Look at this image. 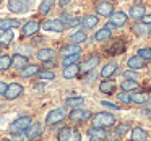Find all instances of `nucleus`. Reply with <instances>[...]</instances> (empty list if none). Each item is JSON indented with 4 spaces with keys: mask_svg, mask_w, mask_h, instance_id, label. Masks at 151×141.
<instances>
[{
    "mask_svg": "<svg viewBox=\"0 0 151 141\" xmlns=\"http://www.w3.org/2000/svg\"><path fill=\"white\" fill-rule=\"evenodd\" d=\"M91 122H93V127L106 128V127H112L115 123V117L109 112H99V114L91 117Z\"/></svg>",
    "mask_w": 151,
    "mask_h": 141,
    "instance_id": "obj_1",
    "label": "nucleus"
},
{
    "mask_svg": "<svg viewBox=\"0 0 151 141\" xmlns=\"http://www.w3.org/2000/svg\"><path fill=\"white\" fill-rule=\"evenodd\" d=\"M33 7V0H10L8 2V10L17 15H24Z\"/></svg>",
    "mask_w": 151,
    "mask_h": 141,
    "instance_id": "obj_2",
    "label": "nucleus"
},
{
    "mask_svg": "<svg viewBox=\"0 0 151 141\" xmlns=\"http://www.w3.org/2000/svg\"><path fill=\"white\" fill-rule=\"evenodd\" d=\"M33 123V118L29 115H21V117L15 118L10 123V131L12 133H17V131H26L28 127Z\"/></svg>",
    "mask_w": 151,
    "mask_h": 141,
    "instance_id": "obj_3",
    "label": "nucleus"
},
{
    "mask_svg": "<svg viewBox=\"0 0 151 141\" xmlns=\"http://www.w3.org/2000/svg\"><path fill=\"white\" fill-rule=\"evenodd\" d=\"M44 31H52V33H63V29L67 28V24L63 23L60 18H55V20H46L42 24H41Z\"/></svg>",
    "mask_w": 151,
    "mask_h": 141,
    "instance_id": "obj_4",
    "label": "nucleus"
},
{
    "mask_svg": "<svg viewBox=\"0 0 151 141\" xmlns=\"http://www.w3.org/2000/svg\"><path fill=\"white\" fill-rule=\"evenodd\" d=\"M57 138H59L60 141H80L81 140V135H80L76 130L70 128V127H63L62 130L59 131Z\"/></svg>",
    "mask_w": 151,
    "mask_h": 141,
    "instance_id": "obj_5",
    "label": "nucleus"
},
{
    "mask_svg": "<svg viewBox=\"0 0 151 141\" xmlns=\"http://www.w3.org/2000/svg\"><path fill=\"white\" fill-rule=\"evenodd\" d=\"M128 15H125L124 11H114L111 15V20H109L107 26L109 28H122L124 24H127Z\"/></svg>",
    "mask_w": 151,
    "mask_h": 141,
    "instance_id": "obj_6",
    "label": "nucleus"
},
{
    "mask_svg": "<svg viewBox=\"0 0 151 141\" xmlns=\"http://www.w3.org/2000/svg\"><path fill=\"white\" fill-rule=\"evenodd\" d=\"M65 117H67V114H65L63 109H54V110H50L49 114L46 115V125H57Z\"/></svg>",
    "mask_w": 151,
    "mask_h": 141,
    "instance_id": "obj_7",
    "label": "nucleus"
},
{
    "mask_svg": "<svg viewBox=\"0 0 151 141\" xmlns=\"http://www.w3.org/2000/svg\"><path fill=\"white\" fill-rule=\"evenodd\" d=\"M99 63V55H96V54H93V55H89L88 59L85 60V62L81 63V67H80V72L81 73H89L91 70H94L96 67H98Z\"/></svg>",
    "mask_w": 151,
    "mask_h": 141,
    "instance_id": "obj_8",
    "label": "nucleus"
},
{
    "mask_svg": "<svg viewBox=\"0 0 151 141\" xmlns=\"http://www.w3.org/2000/svg\"><path fill=\"white\" fill-rule=\"evenodd\" d=\"M23 92V86L18 84V83H12V84H8L7 91H5V99L7 101H13V99H17L18 96Z\"/></svg>",
    "mask_w": 151,
    "mask_h": 141,
    "instance_id": "obj_9",
    "label": "nucleus"
},
{
    "mask_svg": "<svg viewBox=\"0 0 151 141\" xmlns=\"http://www.w3.org/2000/svg\"><path fill=\"white\" fill-rule=\"evenodd\" d=\"M41 24L37 23L36 20H29L28 23L23 24V28H21V34L23 36H33V34H36L37 31H39Z\"/></svg>",
    "mask_w": 151,
    "mask_h": 141,
    "instance_id": "obj_10",
    "label": "nucleus"
},
{
    "mask_svg": "<svg viewBox=\"0 0 151 141\" xmlns=\"http://www.w3.org/2000/svg\"><path fill=\"white\" fill-rule=\"evenodd\" d=\"M89 117H91V112L85 110V109H80V107L73 109V110L70 112V118L75 120V122H85V120H88Z\"/></svg>",
    "mask_w": 151,
    "mask_h": 141,
    "instance_id": "obj_11",
    "label": "nucleus"
},
{
    "mask_svg": "<svg viewBox=\"0 0 151 141\" xmlns=\"http://www.w3.org/2000/svg\"><path fill=\"white\" fill-rule=\"evenodd\" d=\"M146 60L145 59H141L140 55H133V57H130L128 59V62H127V65H128V68H132V70H141V68H145V65H146Z\"/></svg>",
    "mask_w": 151,
    "mask_h": 141,
    "instance_id": "obj_12",
    "label": "nucleus"
},
{
    "mask_svg": "<svg viewBox=\"0 0 151 141\" xmlns=\"http://www.w3.org/2000/svg\"><path fill=\"white\" fill-rule=\"evenodd\" d=\"M42 131H44V128L41 123H34V125L31 123L26 130V136L29 138V140H34V138H39L41 135H42Z\"/></svg>",
    "mask_w": 151,
    "mask_h": 141,
    "instance_id": "obj_13",
    "label": "nucleus"
},
{
    "mask_svg": "<svg viewBox=\"0 0 151 141\" xmlns=\"http://www.w3.org/2000/svg\"><path fill=\"white\" fill-rule=\"evenodd\" d=\"M78 73H80L78 63H73V65L63 67V73H62V75H63V78H65V79H72V78H76Z\"/></svg>",
    "mask_w": 151,
    "mask_h": 141,
    "instance_id": "obj_14",
    "label": "nucleus"
},
{
    "mask_svg": "<svg viewBox=\"0 0 151 141\" xmlns=\"http://www.w3.org/2000/svg\"><path fill=\"white\" fill-rule=\"evenodd\" d=\"M96 11H98L99 16H111V13L114 11V7H112L111 2H101L96 8Z\"/></svg>",
    "mask_w": 151,
    "mask_h": 141,
    "instance_id": "obj_15",
    "label": "nucleus"
},
{
    "mask_svg": "<svg viewBox=\"0 0 151 141\" xmlns=\"http://www.w3.org/2000/svg\"><path fill=\"white\" fill-rule=\"evenodd\" d=\"M88 136L91 138V140H104V138H107V133H106L104 128H101V127H93L88 130Z\"/></svg>",
    "mask_w": 151,
    "mask_h": 141,
    "instance_id": "obj_16",
    "label": "nucleus"
},
{
    "mask_svg": "<svg viewBox=\"0 0 151 141\" xmlns=\"http://www.w3.org/2000/svg\"><path fill=\"white\" fill-rule=\"evenodd\" d=\"M28 65V57L26 55H21L20 52L15 54L13 57H12V67H15V68H23V67Z\"/></svg>",
    "mask_w": 151,
    "mask_h": 141,
    "instance_id": "obj_17",
    "label": "nucleus"
},
{
    "mask_svg": "<svg viewBox=\"0 0 151 141\" xmlns=\"http://www.w3.org/2000/svg\"><path fill=\"white\" fill-rule=\"evenodd\" d=\"M54 57H55V50L50 49V47H44V49H41L39 52H37V59H39L41 62H47V60H52Z\"/></svg>",
    "mask_w": 151,
    "mask_h": 141,
    "instance_id": "obj_18",
    "label": "nucleus"
},
{
    "mask_svg": "<svg viewBox=\"0 0 151 141\" xmlns=\"http://www.w3.org/2000/svg\"><path fill=\"white\" fill-rule=\"evenodd\" d=\"M117 68H119V63H117V62H111V63H107V65L102 67V70H101V76H102V78H109V76H112L115 72H117Z\"/></svg>",
    "mask_w": 151,
    "mask_h": 141,
    "instance_id": "obj_19",
    "label": "nucleus"
},
{
    "mask_svg": "<svg viewBox=\"0 0 151 141\" xmlns=\"http://www.w3.org/2000/svg\"><path fill=\"white\" fill-rule=\"evenodd\" d=\"M114 89H115V83L107 78H104V81H101V84H99V91L104 92V94H112Z\"/></svg>",
    "mask_w": 151,
    "mask_h": 141,
    "instance_id": "obj_20",
    "label": "nucleus"
},
{
    "mask_svg": "<svg viewBox=\"0 0 151 141\" xmlns=\"http://www.w3.org/2000/svg\"><path fill=\"white\" fill-rule=\"evenodd\" d=\"M109 37H112V31L111 28H101V29L98 31V33L94 34V39L98 41V42H102V41H107Z\"/></svg>",
    "mask_w": 151,
    "mask_h": 141,
    "instance_id": "obj_21",
    "label": "nucleus"
},
{
    "mask_svg": "<svg viewBox=\"0 0 151 141\" xmlns=\"http://www.w3.org/2000/svg\"><path fill=\"white\" fill-rule=\"evenodd\" d=\"M81 24H83L85 29H93V28H96V24H98V16L88 15V16L81 18Z\"/></svg>",
    "mask_w": 151,
    "mask_h": 141,
    "instance_id": "obj_22",
    "label": "nucleus"
},
{
    "mask_svg": "<svg viewBox=\"0 0 151 141\" xmlns=\"http://www.w3.org/2000/svg\"><path fill=\"white\" fill-rule=\"evenodd\" d=\"M39 73V67L37 65H26L21 68V76L23 78H31V76L37 75Z\"/></svg>",
    "mask_w": 151,
    "mask_h": 141,
    "instance_id": "obj_23",
    "label": "nucleus"
},
{
    "mask_svg": "<svg viewBox=\"0 0 151 141\" xmlns=\"http://www.w3.org/2000/svg\"><path fill=\"white\" fill-rule=\"evenodd\" d=\"M60 20H62L67 26H72V28L73 26H78V24L81 23L80 18H75V16H72V15H68V13H62V15H60Z\"/></svg>",
    "mask_w": 151,
    "mask_h": 141,
    "instance_id": "obj_24",
    "label": "nucleus"
},
{
    "mask_svg": "<svg viewBox=\"0 0 151 141\" xmlns=\"http://www.w3.org/2000/svg\"><path fill=\"white\" fill-rule=\"evenodd\" d=\"M20 26V21L18 20H12V18H4L0 20V29H12V28H18Z\"/></svg>",
    "mask_w": 151,
    "mask_h": 141,
    "instance_id": "obj_25",
    "label": "nucleus"
},
{
    "mask_svg": "<svg viewBox=\"0 0 151 141\" xmlns=\"http://www.w3.org/2000/svg\"><path fill=\"white\" fill-rule=\"evenodd\" d=\"M148 101H150V94H146V92H137V94L130 96V102H133V104H146Z\"/></svg>",
    "mask_w": 151,
    "mask_h": 141,
    "instance_id": "obj_26",
    "label": "nucleus"
},
{
    "mask_svg": "<svg viewBox=\"0 0 151 141\" xmlns=\"http://www.w3.org/2000/svg\"><path fill=\"white\" fill-rule=\"evenodd\" d=\"M13 33H12L10 29H4L2 33H0V46H8V44H12V41H13Z\"/></svg>",
    "mask_w": 151,
    "mask_h": 141,
    "instance_id": "obj_27",
    "label": "nucleus"
},
{
    "mask_svg": "<svg viewBox=\"0 0 151 141\" xmlns=\"http://www.w3.org/2000/svg\"><path fill=\"white\" fill-rule=\"evenodd\" d=\"M143 15H145V7H143V5H133V7L130 8L128 16L133 18V20H138V18H141Z\"/></svg>",
    "mask_w": 151,
    "mask_h": 141,
    "instance_id": "obj_28",
    "label": "nucleus"
},
{
    "mask_svg": "<svg viewBox=\"0 0 151 141\" xmlns=\"http://www.w3.org/2000/svg\"><path fill=\"white\" fill-rule=\"evenodd\" d=\"M80 46L78 44H73V42H70V46H65V47H62V55L65 57V55H72V54H80Z\"/></svg>",
    "mask_w": 151,
    "mask_h": 141,
    "instance_id": "obj_29",
    "label": "nucleus"
},
{
    "mask_svg": "<svg viewBox=\"0 0 151 141\" xmlns=\"http://www.w3.org/2000/svg\"><path fill=\"white\" fill-rule=\"evenodd\" d=\"M86 31H76V33H73L72 36H70V42H73V44H80V42H85L86 41Z\"/></svg>",
    "mask_w": 151,
    "mask_h": 141,
    "instance_id": "obj_30",
    "label": "nucleus"
},
{
    "mask_svg": "<svg viewBox=\"0 0 151 141\" xmlns=\"http://www.w3.org/2000/svg\"><path fill=\"white\" fill-rule=\"evenodd\" d=\"M132 140H133V141H143V140H146V131H145L141 127L133 128V131H132Z\"/></svg>",
    "mask_w": 151,
    "mask_h": 141,
    "instance_id": "obj_31",
    "label": "nucleus"
},
{
    "mask_svg": "<svg viewBox=\"0 0 151 141\" xmlns=\"http://www.w3.org/2000/svg\"><path fill=\"white\" fill-rule=\"evenodd\" d=\"M54 2H55V0H42V2H41V5H39V13L47 15L50 10H52Z\"/></svg>",
    "mask_w": 151,
    "mask_h": 141,
    "instance_id": "obj_32",
    "label": "nucleus"
},
{
    "mask_svg": "<svg viewBox=\"0 0 151 141\" xmlns=\"http://www.w3.org/2000/svg\"><path fill=\"white\" fill-rule=\"evenodd\" d=\"M85 99L83 97H68L65 101V105L67 107H72V109H76V107H81Z\"/></svg>",
    "mask_w": 151,
    "mask_h": 141,
    "instance_id": "obj_33",
    "label": "nucleus"
},
{
    "mask_svg": "<svg viewBox=\"0 0 151 141\" xmlns=\"http://www.w3.org/2000/svg\"><path fill=\"white\" fill-rule=\"evenodd\" d=\"M133 31L137 34H140V36H146L148 33H150V24H146V23H143V21H141L140 24H135L133 26Z\"/></svg>",
    "mask_w": 151,
    "mask_h": 141,
    "instance_id": "obj_34",
    "label": "nucleus"
},
{
    "mask_svg": "<svg viewBox=\"0 0 151 141\" xmlns=\"http://www.w3.org/2000/svg\"><path fill=\"white\" fill-rule=\"evenodd\" d=\"M124 50H125V46H124L122 41H117L114 46L107 47V54H120V52H124Z\"/></svg>",
    "mask_w": 151,
    "mask_h": 141,
    "instance_id": "obj_35",
    "label": "nucleus"
},
{
    "mask_svg": "<svg viewBox=\"0 0 151 141\" xmlns=\"http://www.w3.org/2000/svg\"><path fill=\"white\" fill-rule=\"evenodd\" d=\"M120 88L124 89V91H132V89L138 88V83L135 81V79H124L122 84H120Z\"/></svg>",
    "mask_w": 151,
    "mask_h": 141,
    "instance_id": "obj_36",
    "label": "nucleus"
},
{
    "mask_svg": "<svg viewBox=\"0 0 151 141\" xmlns=\"http://www.w3.org/2000/svg\"><path fill=\"white\" fill-rule=\"evenodd\" d=\"M12 67V57L10 55H2L0 57V72H5Z\"/></svg>",
    "mask_w": 151,
    "mask_h": 141,
    "instance_id": "obj_37",
    "label": "nucleus"
},
{
    "mask_svg": "<svg viewBox=\"0 0 151 141\" xmlns=\"http://www.w3.org/2000/svg\"><path fill=\"white\" fill-rule=\"evenodd\" d=\"M80 60V54H72V55H65V59H63V67L67 65H73V63H78Z\"/></svg>",
    "mask_w": 151,
    "mask_h": 141,
    "instance_id": "obj_38",
    "label": "nucleus"
},
{
    "mask_svg": "<svg viewBox=\"0 0 151 141\" xmlns=\"http://www.w3.org/2000/svg\"><path fill=\"white\" fill-rule=\"evenodd\" d=\"M37 76H39L41 79H44V81H52L54 78H55V75H54V72H50V70H44V72H39L37 73Z\"/></svg>",
    "mask_w": 151,
    "mask_h": 141,
    "instance_id": "obj_39",
    "label": "nucleus"
},
{
    "mask_svg": "<svg viewBox=\"0 0 151 141\" xmlns=\"http://www.w3.org/2000/svg\"><path fill=\"white\" fill-rule=\"evenodd\" d=\"M138 55L141 59H145L146 62H151V47H143V49L138 50Z\"/></svg>",
    "mask_w": 151,
    "mask_h": 141,
    "instance_id": "obj_40",
    "label": "nucleus"
},
{
    "mask_svg": "<svg viewBox=\"0 0 151 141\" xmlns=\"http://www.w3.org/2000/svg\"><path fill=\"white\" fill-rule=\"evenodd\" d=\"M124 76H125V79H135V81L138 79V75H137V73H135L132 68L127 70V72H124Z\"/></svg>",
    "mask_w": 151,
    "mask_h": 141,
    "instance_id": "obj_41",
    "label": "nucleus"
},
{
    "mask_svg": "<svg viewBox=\"0 0 151 141\" xmlns=\"http://www.w3.org/2000/svg\"><path fill=\"white\" fill-rule=\"evenodd\" d=\"M117 99L120 102H130V96L127 94V91H124V92H120V94L117 96Z\"/></svg>",
    "mask_w": 151,
    "mask_h": 141,
    "instance_id": "obj_42",
    "label": "nucleus"
},
{
    "mask_svg": "<svg viewBox=\"0 0 151 141\" xmlns=\"http://www.w3.org/2000/svg\"><path fill=\"white\" fill-rule=\"evenodd\" d=\"M101 104L104 105V107H109V109H114V110H119V105L112 104V102H109V101H102Z\"/></svg>",
    "mask_w": 151,
    "mask_h": 141,
    "instance_id": "obj_43",
    "label": "nucleus"
},
{
    "mask_svg": "<svg viewBox=\"0 0 151 141\" xmlns=\"http://www.w3.org/2000/svg\"><path fill=\"white\" fill-rule=\"evenodd\" d=\"M141 21L146 23V24H151V15H143V16H141Z\"/></svg>",
    "mask_w": 151,
    "mask_h": 141,
    "instance_id": "obj_44",
    "label": "nucleus"
},
{
    "mask_svg": "<svg viewBox=\"0 0 151 141\" xmlns=\"http://www.w3.org/2000/svg\"><path fill=\"white\" fill-rule=\"evenodd\" d=\"M72 2H73V0H60V2H59V5H60L62 8H65L67 5H68V4H72Z\"/></svg>",
    "mask_w": 151,
    "mask_h": 141,
    "instance_id": "obj_45",
    "label": "nucleus"
},
{
    "mask_svg": "<svg viewBox=\"0 0 151 141\" xmlns=\"http://www.w3.org/2000/svg\"><path fill=\"white\" fill-rule=\"evenodd\" d=\"M7 88H8V84H5V83H2V81H0V94H5Z\"/></svg>",
    "mask_w": 151,
    "mask_h": 141,
    "instance_id": "obj_46",
    "label": "nucleus"
},
{
    "mask_svg": "<svg viewBox=\"0 0 151 141\" xmlns=\"http://www.w3.org/2000/svg\"><path fill=\"white\" fill-rule=\"evenodd\" d=\"M127 130H128L127 125H120V127H119V130H117V135H122L124 131H127Z\"/></svg>",
    "mask_w": 151,
    "mask_h": 141,
    "instance_id": "obj_47",
    "label": "nucleus"
},
{
    "mask_svg": "<svg viewBox=\"0 0 151 141\" xmlns=\"http://www.w3.org/2000/svg\"><path fill=\"white\" fill-rule=\"evenodd\" d=\"M44 65H46V68H52V67H54V62H52V60H47Z\"/></svg>",
    "mask_w": 151,
    "mask_h": 141,
    "instance_id": "obj_48",
    "label": "nucleus"
},
{
    "mask_svg": "<svg viewBox=\"0 0 151 141\" xmlns=\"http://www.w3.org/2000/svg\"><path fill=\"white\" fill-rule=\"evenodd\" d=\"M0 2H2V0H0Z\"/></svg>",
    "mask_w": 151,
    "mask_h": 141,
    "instance_id": "obj_49",
    "label": "nucleus"
},
{
    "mask_svg": "<svg viewBox=\"0 0 151 141\" xmlns=\"http://www.w3.org/2000/svg\"><path fill=\"white\" fill-rule=\"evenodd\" d=\"M140 2H141V0H140Z\"/></svg>",
    "mask_w": 151,
    "mask_h": 141,
    "instance_id": "obj_50",
    "label": "nucleus"
}]
</instances>
